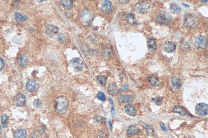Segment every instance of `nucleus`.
Masks as SVG:
<instances>
[{"instance_id": "obj_1", "label": "nucleus", "mask_w": 208, "mask_h": 138, "mask_svg": "<svg viewBox=\"0 0 208 138\" xmlns=\"http://www.w3.org/2000/svg\"><path fill=\"white\" fill-rule=\"evenodd\" d=\"M199 21V18L196 15L193 13H188L185 17L184 25L187 28L193 29L198 26Z\"/></svg>"}, {"instance_id": "obj_2", "label": "nucleus", "mask_w": 208, "mask_h": 138, "mask_svg": "<svg viewBox=\"0 0 208 138\" xmlns=\"http://www.w3.org/2000/svg\"><path fill=\"white\" fill-rule=\"evenodd\" d=\"M68 102L66 98L64 96L58 97L56 99V109L59 114H64L68 109Z\"/></svg>"}, {"instance_id": "obj_3", "label": "nucleus", "mask_w": 208, "mask_h": 138, "mask_svg": "<svg viewBox=\"0 0 208 138\" xmlns=\"http://www.w3.org/2000/svg\"><path fill=\"white\" fill-rule=\"evenodd\" d=\"M156 20L162 24H168L172 22L173 18L169 13L165 11H162L159 13L156 17Z\"/></svg>"}, {"instance_id": "obj_4", "label": "nucleus", "mask_w": 208, "mask_h": 138, "mask_svg": "<svg viewBox=\"0 0 208 138\" xmlns=\"http://www.w3.org/2000/svg\"><path fill=\"white\" fill-rule=\"evenodd\" d=\"M81 22L84 26H89L93 21L94 15L87 9H84L81 13Z\"/></svg>"}, {"instance_id": "obj_5", "label": "nucleus", "mask_w": 208, "mask_h": 138, "mask_svg": "<svg viewBox=\"0 0 208 138\" xmlns=\"http://www.w3.org/2000/svg\"><path fill=\"white\" fill-rule=\"evenodd\" d=\"M195 112L200 116H206L208 114V104L204 103L198 104L195 107Z\"/></svg>"}, {"instance_id": "obj_6", "label": "nucleus", "mask_w": 208, "mask_h": 138, "mask_svg": "<svg viewBox=\"0 0 208 138\" xmlns=\"http://www.w3.org/2000/svg\"><path fill=\"white\" fill-rule=\"evenodd\" d=\"M70 63L76 71L80 72L83 69L84 67L83 62L79 58H75L72 59L70 62Z\"/></svg>"}, {"instance_id": "obj_7", "label": "nucleus", "mask_w": 208, "mask_h": 138, "mask_svg": "<svg viewBox=\"0 0 208 138\" xmlns=\"http://www.w3.org/2000/svg\"><path fill=\"white\" fill-rule=\"evenodd\" d=\"M195 45L198 49H204L207 45V38L204 36H198L195 39Z\"/></svg>"}, {"instance_id": "obj_8", "label": "nucleus", "mask_w": 208, "mask_h": 138, "mask_svg": "<svg viewBox=\"0 0 208 138\" xmlns=\"http://www.w3.org/2000/svg\"><path fill=\"white\" fill-rule=\"evenodd\" d=\"M150 5L146 3H138L135 7V11L140 13H146L150 10Z\"/></svg>"}, {"instance_id": "obj_9", "label": "nucleus", "mask_w": 208, "mask_h": 138, "mask_svg": "<svg viewBox=\"0 0 208 138\" xmlns=\"http://www.w3.org/2000/svg\"><path fill=\"white\" fill-rule=\"evenodd\" d=\"M102 11L104 13H111L113 10V6L111 1H104L102 3L101 7Z\"/></svg>"}, {"instance_id": "obj_10", "label": "nucleus", "mask_w": 208, "mask_h": 138, "mask_svg": "<svg viewBox=\"0 0 208 138\" xmlns=\"http://www.w3.org/2000/svg\"><path fill=\"white\" fill-rule=\"evenodd\" d=\"M26 102V97L22 94H20L17 95L13 99V103L18 107L23 106Z\"/></svg>"}, {"instance_id": "obj_11", "label": "nucleus", "mask_w": 208, "mask_h": 138, "mask_svg": "<svg viewBox=\"0 0 208 138\" xmlns=\"http://www.w3.org/2000/svg\"><path fill=\"white\" fill-rule=\"evenodd\" d=\"M39 85L37 82L33 79L29 80L26 84V88L29 92H33L36 91Z\"/></svg>"}, {"instance_id": "obj_12", "label": "nucleus", "mask_w": 208, "mask_h": 138, "mask_svg": "<svg viewBox=\"0 0 208 138\" xmlns=\"http://www.w3.org/2000/svg\"><path fill=\"white\" fill-rule=\"evenodd\" d=\"M170 84L172 88L175 90L180 89L182 86V83L181 80L176 76L172 78L170 81Z\"/></svg>"}, {"instance_id": "obj_13", "label": "nucleus", "mask_w": 208, "mask_h": 138, "mask_svg": "<svg viewBox=\"0 0 208 138\" xmlns=\"http://www.w3.org/2000/svg\"><path fill=\"white\" fill-rule=\"evenodd\" d=\"M176 45L173 41H167L163 45V48L165 51L167 53H172L176 49Z\"/></svg>"}, {"instance_id": "obj_14", "label": "nucleus", "mask_w": 208, "mask_h": 138, "mask_svg": "<svg viewBox=\"0 0 208 138\" xmlns=\"http://www.w3.org/2000/svg\"><path fill=\"white\" fill-rule=\"evenodd\" d=\"M118 101L120 103H132L134 100V97L131 95H121L118 97Z\"/></svg>"}, {"instance_id": "obj_15", "label": "nucleus", "mask_w": 208, "mask_h": 138, "mask_svg": "<svg viewBox=\"0 0 208 138\" xmlns=\"http://www.w3.org/2000/svg\"><path fill=\"white\" fill-rule=\"evenodd\" d=\"M124 110L127 114L131 116H135L137 114L136 108L130 104H126L124 106Z\"/></svg>"}, {"instance_id": "obj_16", "label": "nucleus", "mask_w": 208, "mask_h": 138, "mask_svg": "<svg viewBox=\"0 0 208 138\" xmlns=\"http://www.w3.org/2000/svg\"><path fill=\"white\" fill-rule=\"evenodd\" d=\"M147 46L149 51H155L157 48V43L155 39L153 37L149 38L147 41Z\"/></svg>"}, {"instance_id": "obj_17", "label": "nucleus", "mask_w": 208, "mask_h": 138, "mask_svg": "<svg viewBox=\"0 0 208 138\" xmlns=\"http://www.w3.org/2000/svg\"><path fill=\"white\" fill-rule=\"evenodd\" d=\"M58 27L52 25H48L46 28V32L48 35H54L58 33Z\"/></svg>"}, {"instance_id": "obj_18", "label": "nucleus", "mask_w": 208, "mask_h": 138, "mask_svg": "<svg viewBox=\"0 0 208 138\" xmlns=\"http://www.w3.org/2000/svg\"><path fill=\"white\" fill-rule=\"evenodd\" d=\"M13 136L15 138H27V132L26 130L21 129L15 131Z\"/></svg>"}, {"instance_id": "obj_19", "label": "nucleus", "mask_w": 208, "mask_h": 138, "mask_svg": "<svg viewBox=\"0 0 208 138\" xmlns=\"http://www.w3.org/2000/svg\"><path fill=\"white\" fill-rule=\"evenodd\" d=\"M173 111L174 112L182 116H186L187 114V112L186 110L181 106H176L174 108Z\"/></svg>"}, {"instance_id": "obj_20", "label": "nucleus", "mask_w": 208, "mask_h": 138, "mask_svg": "<svg viewBox=\"0 0 208 138\" xmlns=\"http://www.w3.org/2000/svg\"><path fill=\"white\" fill-rule=\"evenodd\" d=\"M139 131L140 130L138 127L135 126H131L128 128L127 132L129 135L133 136L138 133Z\"/></svg>"}, {"instance_id": "obj_21", "label": "nucleus", "mask_w": 208, "mask_h": 138, "mask_svg": "<svg viewBox=\"0 0 208 138\" xmlns=\"http://www.w3.org/2000/svg\"><path fill=\"white\" fill-rule=\"evenodd\" d=\"M127 22L131 25H135L136 24L137 21L135 18L134 15L133 13H130L128 14L126 17Z\"/></svg>"}, {"instance_id": "obj_22", "label": "nucleus", "mask_w": 208, "mask_h": 138, "mask_svg": "<svg viewBox=\"0 0 208 138\" xmlns=\"http://www.w3.org/2000/svg\"><path fill=\"white\" fill-rule=\"evenodd\" d=\"M28 58L25 54H22L19 58L20 65L21 67H24L28 63Z\"/></svg>"}, {"instance_id": "obj_23", "label": "nucleus", "mask_w": 208, "mask_h": 138, "mask_svg": "<svg viewBox=\"0 0 208 138\" xmlns=\"http://www.w3.org/2000/svg\"><path fill=\"white\" fill-rule=\"evenodd\" d=\"M170 10L173 13L178 14L181 11V9L177 5L172 4L170 6Z\"/></svg>"}, {"instance_id": "obj_24", "label": "nucleus", "mask_w": 208, "mask_h": 138, "mask_svg": "<svg viewBox=\"0 0 208 138\" xmlns=\"http://www.w3.org/2000/svg\"><path fill=\"white\" fill-rule=\"evenodd\" d=\"M108 90L109 93L112 95H116L118 93V89L116 85L112 84L108 87Z\"/></svg>"}, {"instance_id": "obj_25", "label": "nucleus", "mask_w": 208, "mask_h": 138, "mask_svg": "<svg viewBox=\"0 0 208 138\" xmlns=\"http://www.w3.org/2000/svg\"><path fill=\"white\" fill-rule=\"evenodd\" d=\"M148 81L152 86L156 87L159 84V81L157 78L155 77H150L148 78Z\"/></svg>"}, {"instance_id": "obj_26", "label": "nucleus", "mask_w": 208, "mask_h": 138, "mask_svg": "<svg viewBox=\"0 0 208 138\" xmlns=\"http://www.w3.org/2000/svg\"><path fill=\"white\" fill-rule=\"evenodd\" d=\"M15 18L18 22H23L26 21L27 17L26 15L20 13H17L15 15Z\"/></svg>"}, {"instance_id": "obj_27", "label": "nucleus", "mask_w": 208, "mask_h": 138, "mask_svg": "<svg viewBox=\"0 0 208 138\" xmlns=\"http://www.w3.org/2000/svg\"><path fill=\"white\" fill-rule=\"evenodd\" d=\"M60 2L63 6L66 8H70L73 5V2L72 1H61Z\"/></svg>"}, {"instance_id": "obj_28", "label": "nucleus", "mask_w": 208, "mask_h": 138, "mask_svg": "<svg viewBox=\"0 0 208 138\" xmlns=\"http://www.w3.org/2000/svg\"><path fill=\"white\" fill-rule=\"evenodd\" d=\"M8 120V116L7 115H3V116L1 117V122L2 124V126L3 128H6L7 126V122Z\"/></svg>"}, {"instance_id": "obj_29", "label": "nucleus", "mask_w": 208, "mask_h": 138, "mask_svg": "<svg viewBox=\"0 0 208 138\" xmlns=\"http://www.w3.org/2000/svg\"><path fill=\"white\" fill-rule=\"evenodd\" d=\"M33 104L35 107L37 108H40L42 107V102L40 100L35 99L33 102Z\"/></svg>"}, {"instance_id": "obj_30", "label": "nucleus", "mask_w": 208, "mask_h": 138, "mask_svg": "<svg viewBox=\"0 0 208 138\" xmlns=\"http://www.w3.org/2000/svg\"><path fill=\"white\" fill-rule=\"evenodd\" d=\"M98 80L101 85H105L106 83V79L104 76L100 75L98 77Z\"/></svg>"}, {"instance_id": "obj_31", "label": "nucleus", "mask_w": 208, "mask_h": 138, "mask_svg": "<svg viewBox=\"0 0 208 138\" xmlns=\"http://www.w3.org/2000/svg\"><path fill=\"white\" fill-rule=\"evenodd\" d=\"M58 39L59 42L63 43H64V42L66 41V37H65L64 35L62 34V33H60L58 35Z\"/></svg>"}, {"instance_id": "obj_32", "label": "nucleus", "mask_w": 208, "mask_h": 138, "mask_svg": "<svg viewBox=\"0 0 208 138\" xmlns=\"http://www.w3.org/2000/svg\"><path fill=\"white\" fill-rule=\"evenodd\" d=\"M97 98L98 99L101 100L102 101H105L106 100V97L105 94L103 92H101L98 94Z\"/></svg>"}, {"instance_id": "obj_33", "label": "nucleus", "mask_w": 208, "mask_h": 138, "mask_svg": "<svg viewBox=\"0 0 208 138\" xmlns=\"http://www.w3.org/2000/svg\"><path fill=\"white\" fill-rule=\"evenodd\" d=\"M103 54L105 57L107 56V58H109L111 56V52L109 49L105 48L104 50H103Z\"/></svg>"}, {"instance_id": "obj_34", "label": "nucleus", "mask_w": 208, "mask_h": 138, "mask_svg": "<svg viewBox=\"0 0 208 138\" xmlns=\"http://www.w3.org/2000/svg\"><path fill=\"white\" fill-rule=\"evenodd\" d=\"M153 101L155 103V104H157V105H160L162 104V100H161L160 98H153Z\"/></svg>"}, {"instance_id": "obj_35", "label": "nucleus", "mask_w": 208, "mask_h": 138, "mask_svg": "<svg viewBox=\"0 0 208 138\" xmlns=\"http://www.w3.org/2000/svg\"><path fill=\"white\" fill-rule=\"evenodd\" d=\"M144 127L146 129L147 132L149 134H150L152 132L153 128H152V127L148 125H144Z\"/></svg>"}, {"instance_id": "obj_36", "label": "nucleus", "mask_w": 208, "mask_h": 138, "mask_svg": "<svg viewBox=\"0 0 208 138\" xmlns=\"http://www.w3.org/2000/svg\"><path fill=\"white\" fill-rule=\"evenodd\" d=\"M160 126H161V128H162L163 130L165 131H167V129L166 128V126H165V125L163 124H160Z\"/></svg>"}, {"instance_id": "obj_37", "label": "nucleus", "mask_w": 208, "mask_h": 138, "mask_svg": "<svg viewBox=\"0 0 208 138\" xmlns=\"http://www.w3.org/2000/svg\"><path fill=\"white\" fill-rule=\"evenodd\" d=\"M3 66H4L3 61L2 59L0 58V70L2 69L3 67Z\"/></svg>"}, {"instance_id": "obj_38", "label": "nucleus", "mask_w": 208, "mask_h": 138, "mask_svg": "<svg viewBox=\"0 0 208 138\" xmlns=\"http://www.w3.org/2000/svg\"><path fill=\"white\" fill-rule=\"evenodd\" d=\"M128 85H126L125 86H124V87H122V88L121 89H120V91L121 92H123V91H125V90H126L128 88Z\"/></svg>"}, {"instance_id": "obj_39", "label": "nucleus", "mask_w": 208, "mask_h": 138, "mask_svg": "<svg viewBox=\"0 0 208 138\" xmlns=\"http://www.w3.org/2000/svg\"><path fill=\"white\" fill-rule=\"evenodd\" d=\"M39 131L41 132H44L45 131V128L42 126L40 127L39 128Z\"/></svg>"}, {"instance_id": "obj_40", "label": "nucleus", "mask_w": 208, "mask_h": 138, "mask_svg": "<svg viewBox=\"0 0 208 138\" xmlns=\"http://www.w3.org/2000/svg\"><path fill=\"white\" fill-rule=\"evenodd\" d=\"M111 112L112 114L113 115H115L116 114V112H115V110L114 109V107H112L111 110Z\"/></svg>"}, {"instance_id": "obj_41", "label": "nucleus", "mask_w": 208, "mask_h": 138, "mask_svg": "<svg viewBox=\"0 0 208 138\" xmlns=\"http://www.w3.org/2000/svg\"><path fill=\"white\" fill-rule=\"evenodd\" d=\"M109 125L110 128V129H111V130L112 131V129H113V126H112V124L111 121H109Z\"/></svg>"}, {"instance_id": "obj_42", "label": "nucleus", "mask_w": 208, "mask_h": 138, "mask_svg": "<svg viewBox=\"0 0 208 138\" xmlns=\"http://www.w3.org/2000/svg\"><path fill=\"white\" fill-rule=\"evenodd\" d=\"M109 101L110 103L111 104H114V101H113V100L111 98H109Z\"/></svg>"}, {"instance_id": "obj_43", "label": "nucleus", "mask_w": 208, "mask_h": 138, "mask_svg": "<svg viewBox=\"0 0 208 138\" xmlns=\"http://www.w3.org/2000/svg\"><path fill=\"white\" fill-rule=\"evenodd\" d=\"M183 5H184V6L185 7H190V6H189L187 4H185V3H183Z\"/></svg>"}, {"instance_id": "obj_44", "label": "nucleus", "mask_w": 208, "mask_h": 138, "mask_svg": "<svg viewBox=\"0 0 208 138\" xmlns=\"http://www.w3.org/2000/svg\"><path fill=\"white\" fill-rule=\"evenodd\" d=\"M201 2H204V3H207L208 2V1H202Z\"/></svg>"}, {"instance_id": "obj_45", "label": "nucleus", "mask_w": 208, "mask_h": 138, "mask_svg": "<svg viewBox=\"0 0 208 138\" xmlns=\"http://www.w3.org/2000/svg\"><path fill=\"white\" fill-rule=\"evenodd\" d=\"M1 126H0V133H1Z\"/></svg>"}]
</instances>
